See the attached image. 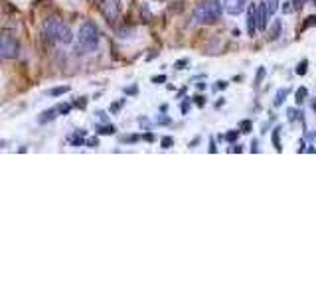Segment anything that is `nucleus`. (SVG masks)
Masks as SVG:
<instances>
[{
  "label": "nucleus",
  "mask_w": 316,
  "mask_h": 296,
  "mask_svg": "<svg viewBox=\"0 0 316 296\" xmlns=\"http://www.w3.org/2000/svg\"><path fill=\"white\" fill-rule=\"evenodd\" d=\"M247 6V0H223V10L231 16H237L245 10Z\"/></svg>",
  "instance_id": "7"
},
{
  "label": "nucleus",
  "mask_w": 316,
  "mask_h": 296,
  "mask_svg": "<svg viewBox=\"0 0 316 296\" xmlns=\"http://www.w3.org/2000/svg\"><path fill=\"white\" fill-rule=\"evenodd\" d=\"M287 93H289V89H279V91H277V95H275V105H277V107L283 105V101L287 99Z\"/></svg>",
  "instance_id": "12"
},
{
  "label": "nucleus",
  "mask_w": 316,
  "mask_h": 296,
  "mask_svg": "<svg viewBox=\"0 0 316 296\" xmlns=\"http://www.w3.org/2000/svg\"><path fill=\"white\" fill-rule=\"evenodd\" d=\"M215 87H217V89H225V87H227V81H217Z\"/></svg>",
  "instance_id": "32"
},
{
  "label": "nucleus",
  "mask_w": 316,
  "mask_h": 296,
  "mask_svg": "<svg viewBox=\"0 0 316 296\" xmlns=\"http://www.w3.org/2000/svg\"><path fill=\"white\" fill-rule=\"evenodd\" d=\"M265 6H267V10H269V14L273 16V14L279 10V0H265Z\"/></svg>",
  "instance_id": "14"
},
{
  "label": "nucleus",
  "mask_w": 316,
  "mask_h": 296,
  "mask_svg": "<svg viewBox=\"0 0 316 296\" xmlns=\"http://www.w3.org/2000/svg\"><path fill=\"white\" fill-rule=\"evenodd\" d=\"M103 14L107 18V22H115L121 14V4L119 0H105L103 2Z\"/></svg>",
  "instance_id": "6"
},
{
  "label": "nucleus",
  "mask_w": 316,
  "mask_h": 296,
  "mask_svg": "<svg viewBox=\"0 0 316 296\" xmlns=\"http://www.w3.org/2000/svg\"><path fill=\"white\" fill-rule=\"evenodd\" d=\"M281 30H283V22H281V20H275L273 26L269 28V40H279Z\"/></svg>",
  "instance_id": "9"
},
{
  "label": "nucleus",
  "mask_w": 316,
  "mask_h": 296,
  "mask_svg": "<svg viewBox=\"0 0 316 296\" xmlns=\"http://www.w3.org/2000/svg\"><path fill=\"white\" fill-rule=\"evenodd\" d=\"M85 105H87V99H85V97H81V99L75 101V107H79V109H85Z\"/></svg>",
  "instance_id": "25"
},
{
  "label": "nucleus",
  "mask_w": 316,
  "mask_h": 296,
  "mask_svg": "<svg viewBox=\"0 0 316 296\" xmlns=\"http://www.w3.org/2000/svg\"><path fill=\"white\" fill-rule=\"evenodd\" d=\"M0 55H2V59H14V57L18 55V42H16L10 34H4V36H2Z\"/></svg>",
  "instance_id": "4"
},
{
  "label": "nucleus",
  "mask_w": 316,
  "mask_h": 296,
  "mask_svg": "<svg viewBox=\"0 0 316 296\" xmlns=\"http://www.w3.org/2000/svg\"><path fill=\"white\" fill-rule=\"evenodd\" d=\"M291 4H293V2H291V0H287V2H285V6H283V10H285V14H291V12H293V10H295V8H293V6H291Z\"/></svg>",
  "instance_id": "24"
},
{
  "label": "nucleus",
  "mask_w": 316,
  "mask_h": 296,
  "mask_svg": "<svg viewBox=\"0 0 316 296\" xmlns=\"http://www.w3.org/2000/svg\"><path fill=\"white\" fill-rule=\"evenodd\" d=\"M269 16H271V14H269L267 6L261 4V6H259V32H265V30H267V18H269Z\"/></svg>",
  "instance_id": "8"
},
{
  "label": "nucleus",
  "mask_w": 316,
  "mask_h": 296,
  "mask_svg": "<svg viewBox=\"0 0 316 296\" xmlns=\"http://www.w3.org/2000/svg\"><path fill=\"white\" fill-rule=\"evenodd\" d=\"M287 115H289V121H295V119H297V115H299V111H297V109H289V111H287Z\"/></svg>",
  "instance_id": "26"
},
{
  "label": "nucleus",
  "mask_w": 316,
  "mask_h": 296,
  "mask_svg": "<svg viewBox=\"0 0 316 296\" xmlns=\"http://www.w3.org/2000/svg\"><path fill=\"white\" fill-rule=\"evenodd\" d=\"M55 113H57V109H48V111H44V113L38 117V123H40V125H46V123L53 121V119L57 117Z\"/></svg>",
  "instance_id": "10"
},
{
  "label": "nucleus",
  "mask_w": 316,
  "mask_h": 296,
  "mask_svg": "<svg viewBox=\"0 0 316 296\" xmlns=\"http://www.w3.org/2000/svg\"><path fill=\"white\" fill-rule=\"evenodd\" d=\"M85 145H87L89 148H97L99 147V141H97V139H87V141H85Z\"/></svg>",
  "instance_id": "23"
},
{
  "label": "nucleus",
  "mask_w": 316,
  "mask_h": 296,
  "mask_svg": "<svg viewBox=\"0 0 316 296\" xmlns=\"http://www.w3.org/2000/svg\"><path fill=\"white\" fill-rule=\"evenodd\" d=\"M265 67H259L257 69V75H255V81H253V89H259L261 87V83H263V79H265Z\"/></svg>",
  "instance_id": "11"
},
{
  "label": "nucleus",
  "mask_w": 316,
  "mask_h": 296,
  "mask_svg": "<svg viewBox=\"0 0 316 296\" xmlns=\"http://www.w3.org/2000/svg\"><path fill=\"white\" fill-rule=\"evenodd\" d=\"M188 63H190V59H180L174 67H176V69H184V65H188Z\"/></svg>",
  "instance_id": "28"
},
{
  "label": "nucleus",
  "mask_w": 316,
  "mask_h": 296,
  "mask_svg": "<svg viewBox=\"0 0 316 296\" xmlns=\"http://www.w3.org/2000/svg\"><path fill=\"white\" fill-rule=\"evenodd\" d=\"M55 109H57V113H61V115H67V113L71 111V107H69V105H63V103H59Z\"/></svg>",
  "instance_id": "20"
},
{
  "label": "nucleus",
  "mask_w": 316,
  "mask_h": 296,
  "mask_svg": "<svg viewBox=\"0 0 316 296\" xmlns=\"http://www.w3.org/2000/svg\"><path fill=\"white\" fill-rule=\"evenodd\" d=\"M158 125H170V119L168 117H157Z\"/></svg>",
  "instance_id": "29"
},
{
  "label": "nucleus",
  "mask_w": 316,
  "mask_h": 296,
  "mask_svg": "<svg viewBox=\"0 0 316 296\" xmlns=\"http://www.w3.org/2000/svg\"><path fill=\"white\" fill-rule=\"evenodd\" d=\"M247 32L251 38L259 32V6L257 4H249L247 8Z\"/></svg>",
  "instance_id": "5"
},
{
  "label": "nucleus",
  "mask_w": 316,
  "mask_h": 296,
  "mask_svg": "<svg viewBox=\"0 0 316 296\" xmlns=\"http://www.w3.org/2000/svg\"><path fill=\"white\" fill-rule=\"evenodd\" d=\"M293 4H295V8H303L305 0H293Z\"/></svg>",
  "instance_id": "34"
},
{
  "label": "nucleus",
  "mask_w": 316,
  "mask_h": 296,
  "mask_svg": "<svg viewBox=\"0 0 316 296\" xmlns=\"http://www.w3.org/2000/svg\"><path fill=\"white\" fill-rule=\"evenodd\" d=\"M307 95H309V89H307V87H301V89H297V103H299V105H301V103H305Z\"/></svg>",
  "instance_id": "15"
},
{
  "label": "nucleus",
  "mask_w": 316,
  "mask_h": 296,
  "mask_svg": "<svg viewBox=\"0 0 316 296\" xmlns=\"http://www.w3.org/2000/svg\"><path fill=\"white\" fill-rule=\"evenodd\" d=\"M44 34L50 36L52 40L59 42V44H71V40H73V34L69 30V26L63 24L61 20H57V18H52L44 24Z\"/></svg>",
  "instance_id": "3"
},
{
  "label": "nucleus",
  "mask_w": 316,
  "mask_h": 296,
  "mask_svg": "<svg viewBox=\"0 0 316 296\" xmlns=\"http://www.w3.org/2000/svg\"><path fill=\"white\" fill-rule=\"evenodd\" d=\"M115 131H117V129H115L113 125H105V127H99V129H97L99 135H115Z\"/></svg>",
  "instance_id": "16"
},
{
  "label": "nucleus",
  "mask_w": 316,
  "mask_h": 296,
  "mask_svg": "<svg viewBox=\"0 0 316 296\" xmlns=\"http://www.w3.org/2000/svg\"><path fill=\"white\" fill-rule=\"evenodd\" d=\"M164 81H166V75H160V77H153V83H157V85L164 83Z\"/></svg>",
  "instance_id": "30"
},
{
  "label": "nucleus",
  "mask_w": 316,
  "mask_h": 296,
  "mask_svg": "<svg viewBox=\"0 0 316 296\" xmlns=\"http://www.w3.org/2000/svg\"><path fill=\"white\" fill-rule=\"evenodd\" d=\"M160 145H162V148H170L172 145H174V139H172V137H164Z\"/></svg>",
  "instance_id": "21"
},
{
  "label": "nucleus",
  "mask_w": 316,
  "mask_h": 296,
  "mask_svg": "<svg viewBox=\"0 0 316 296\" xmlns=\"http://www.w3.org/2000/svg\"><path fill=\"white\" fill-rule=\"evenodd\" d=\"M313 109H315V113H316V101L313 103Z\"/></svg>",
  "instance_id": "36"
},
{
  "label": "nucleus",
  "mask_w": 316,
  "mask_h": 296,
  "mask_svg": "<svg viewBox=\"0 0 316 296\" xmlns=\"http://www.w3.org/2000/svg\"><path fill=\"white\" fill-rule=\"evenodd\" d=\"M307 67H309V61L303 59V61L297 65V75H305V73H307Z\"/></svg>",
  "instance_id": "17"
},
{
  "label": "nucleus",
  "mask_w": 316,
  "mask_h": 296,
  "mask_svg": "<svg viewBox=\"0 0 316 296\" xmlns=\"http://www.w3.org/2000/svg\"><path fill=\"white\" fill-rule=\"evenodd\" d=\"M67 91H69V87H67V85H63V87H55V89H52L50 93H52V95H63V93H67Z\"/></svg>",
  "instance_id": "18"
},
{
  "label": "nucleus",
  "mask_w": 316,
  "mask_h": 296,
  "mask_svg": "<svg viewBox=\"0 0 316 296\" xmlns=\"http://www.w3.org/2000/svg\"><path fill=\"white\" fill-rule=\"evenodd\" d=\"M251 131V121H243L241 123V133H249Z\"/></svg>",
  "instance_id": "22"
},
{
  "label": "nucleus",
  "mask_w": 316,
  "mask_h": 296,
  "mask_svg": "<svg viewBox=\"0 0 316 296\" xmlns=\"http://www.w3.org/2000/svg\"><path fill=\"white\" fill-rule=\"evenodd\" d=\"M182 113H184V115H186V113H188V101H186V103H184V105H182Z\"/></svg>",
  "instance_id": "35"
},
{
  "label": "nucleus",
  "mask_w": 316,
  "mask_h": 296,
  "mask_svg": "<svg viewBox=\"0 0 316 296\" xmlns=\"http://www.w3.org/2000/svg\"><path fill=\"white\" fill-rule=\"evenodd\" d=\"M219 16H221L219 0H206V2L198 4V8L194 10L196 24H213V22H217Z\"/></svg>",
  "instance_id": "1"
},
{
  "label": "nucleus",
  "mask_w": 316,
  "mask_h": 296,
  "mask_svg": "<svg viewBox=\"0 0 316 296\" xmlns=\"http://www.w3.org/2000/svg\"><path fill=\"white\" fill-rule=\"evenodd\" d=\"M194 99H196V105L204 107V97H200V95H198V97H194Z\"/></svg>",
  "instance_id": "33"
},
{
  "label": "nucleus",
  "mask_w": 316,
  "mask_h": 296,
  "mask_svg": "<svg viewBox=\"0 0 316 296\" xmlns=\"http://www.w3.org/2000/svg\"><path fill=\"white\" fill-rule=\"evenodd\" d=\"M273 145H275V148L281 152L283 150V147H281V127H277L275 131H273Z\"/></svg>",
  "instance_id": "13"
},
{
  "label": "nucleus",
  "mask_w": 316,
  "mask_h": 296,
  "mask_svg": "<svg viewBox=\"0 0 316 296\" xmlns=\"http://www.w3.org/2000/svg\"><path fill=\"white\" fill-rule=\"evenodd\" d=\"M77 38H79V46L77 48H81L83 51H93L97 46H99V28H97V24L95 22H83L81 26H79V34H77Z\"/></svg>",
  "instance_id": "2"
},
{
  "label": "nucleus",
  "mask_w": 316,
  "mask_h": 296,
  "mask_svg": "<svg viewBox=\"0 0 316 296\" xmlns=\"http://www.w3.org/2000/svg\"><path fill=\"white\" fill-rule=\"evenodd\" d=\"M97 119H99L101 123H107V121H109V117H107V113H105V111H99V113H97Z\"/></svg>",
  "instance_id": "27"
},
{
  "label": "nucleus",
  "mask_w": 316,
  "mask_h": 296,
  "mask_svg": "<svg viewBox=\"0 0 316 296\" xmlns=\"http://www.w3.org/2000/svg\"><path fill=\"white\" fill-rule=\"evenodd\" d=\"M313 2H315V6H316V0H313Z\"/></svg>",
  "instance_id": "37"
},
{
  "label": "nucleus",
  "mask_w": 316,
  "mask_h": 296,
  "mask_svg": "<svg viewBox=\"0 0 316 296\" xmlns=\"http://www.w3.org/2000/svg\"><path fill=\"white\" fill-rule=\"evenodd\" d=\"M237 137H239V133H237V131H229V133L225 135V141H227V143H235V141H237Z\"/></svg>",
  "instance_id": "19"
},
{
  "label": "nucleus",
  "mask_w": 316,
  "mask_h": 296,
  "mask_svg": "<svg viewBox=\"0 0 316 296\" xmlns=\"http://www.w3.org/2000/svg\"><path fill=\"white\" fill-rule=\"evenodd\" d=\"M251 152H259V143H257V141L251 143Z\"/></svg>",
  "instance_id": "31"
}]
</instances>
